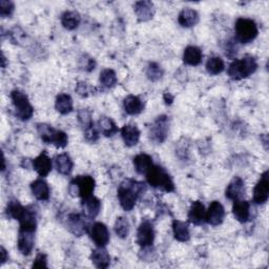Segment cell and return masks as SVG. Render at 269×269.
I'll use <instances>...</instances> for the list:
<instances>
[{"mask_svg": "<svg viewBox=\"0 0 269 269\" xmlns=\"http://www.w3.org/2000/svg\"><path fill=\"white\" fill-rule=\"evenodd\" d=\"M99 129L106 137H113L118 133V127L110 117H102L99 120Z\"/></svg>", "mask_w": 269, "mask_h": 269, "instance_id": "33", "label": "cell"}, {"mask_svg": "<svg viewBox=\"0 0 269 269\" xmlns=\"http://www.w3.org/2000/svg\"><path fill=\"white\" fill-rule=\"evenodd\" d=\"M163 98H164V101H165V103H167V105H172L173 101H174V96H172L171 93H165Z\"/></svg>", "mask_w": 269, "mask_h": 269, "instance_id": "47", "label": "cell"}, {"mask_svg": "<svg viewBox=\"0 0 269 269\" xmlns=\"http://www.w3.org/2000/svg\"><path fill=\"white\" fill-rule=\"evenodd\" d=\"M5 170H6V159L3 155V172H5Z\"/></svg>", "mask_w": 269, "mask_h": 269, "instance_id": "49", "label": "cell"}, {"mask_svg": "<svg viewBox=\"0 0 269 269\" xmlns=\"http://www.w3.org/2000/svg\"><path fill=\"white\" fill-rule=\"evenodd\" d=\"M244 193H245V183L243 179L240 177H235L231 181V183L227 185L226 191H225V196L227 199L235 201V200L241 199Z\"/></svg>", "mask_w": 269, "mask_h": 269, "instance_id": "14", "label": "cell"}, {"mask_svg": "<svg viewBox=\"0 0 269 269\" xmlns=\"http://www.w3.org/2000/svg\"><path fill=\"white\" fill-rule=\"evenodd\" d=\"M81 23V16L75 11H67L61 16V25L69 31L76 30Z\"/></svg>", "mask_w": 269, "mask_h": 269, "instance_id": "30", "label": "cell"}, {"mask_svg": "<svg viewBox=\"0 0 269 269\" xmlns=\"http://www.w3.org/2000/svg\"><path fill=\"white\" fill-rule=\"evenodd\" d=\"M0 254H2V264H5L8 261V253L5 250V247L0 248Z\"/></svg>", "mask_w": 269, "mask_h": 269, "instance_id": "48", "label": "cell"}, {"mask_svg": "<svg viewBox=\"0 0 269 269\" xmlns=\"http://www.w3.org/2000/svg\"><path fill=\"white\" fill-rule=\"evenodd\" d=\"M68 227L70 232L77 237H81L84 234L88 233L90 229L86 221V216L84 217L80 214H71L69 216Z\"/></svg>", "mask_w": 269, "mask_h": 269, "instance_id": "11", "label": "cell"}, {"mask_svg": "<svg viewBox=\"0 0 269 269\" xmlns=\"http://www.w3.org/2000/svg\"><path fill=\"white\" fill-rule=\"evenodd\" d=\"M148 182L153 188L164 191L167 193H172L175 191V184L171 176L167 173L164 169L158 165H155L146 175Z\"/></svg>", "mask_w": 269, "mask_h": 269, "instance_id": "3", "label": "cell"}, {"mask_svg": "<svg viewBox=\"0 0 269 269\" xmlns=\"http://www.w3.org/2000/svg\"><path fill=\"white\" fill-rule=\"evenodd\" d=\"M15 10L14 3L10 0H0V16L3 18L10 17Z\"/></svg>", "mask_w": 269, "mask_h": 269, "instance_id": "41", "label": "cell"}, {"mask_svg": "<svg viewBox=\"0 0 269 269\" xmlns=\"http://www.w3.org/2000/svg\"><path fill=\"white\" fill-rule=\"evenodd\" d=\"M31 190L34 197L39 201H48L50 199V188L43 179H37L32 182Z\"/></svg>", "mask_w": 269, "mask_h": 269, "instance_id": "24", "label": "cell"}, {"mask_svg": "<svg viewBox=\"0 0 269 269\" xmlns=\"http://www.w3.org/2000/svg\"><path fill=\"white\" fill-rule=\"evenodd\" d=\"M2 61H3V68L5 69L6 68V57L3 55V59H2Z\"/></svg>", "mask_w": 269, "mask_h": 269, "instance_id": "50", "label": "cell"}, {"mask_svg": "<svg viewBox=\"0 0 269 269\" xmlns=\"http://www.w3.org/2000/svg\"><path fill=\"white\" fill-rule=\"evenodd\" d=\"M85 137L87 139V141L91 142V143H95L96 141L99 140V132L98 130L95 128V126H93L87 130H85Z\"/></svg>", "mask_w": 269, "mask_h": 269, "instance_id": "44", "label": "cell"}, {"mask_svg": "<svg viewBox=\"0 0 269 269\" xmlns=\"http://www.w3.org/2000/svg\"><path fill=\"white\" fill-rule=\"evenodd\" d=\"M26 211H27V208H25V206L20 204L19 201L11 200L7 205L6 213H7L8 217H10L14 220L20 221L22 220V218L25 216Z\"/></svg>", "mask_w": 269, "mask_h": 269, "instance_id": "32", "label": "cell"}, {"mask_svg": "<svg viewBox=\"0 0 269 269\" xmlns=\"http://www.w3.org/2000/svg\"><path fill=\"white\" fill-rule=\"evenodd\" d=\"M32 167L40 177H47L52 171L53 164L47 152H43L36 159L32 161Z\"/></svg>", "mask_w": 269, "mask_h": 269, "instance_id": "13", "label": "cell"}, {"mask_svg": "<svg viewBox=\"0 0 269 269\" xmlns=\"http://www.w3.org/2000/svg\"><path fill=\"white\" fill-rule=\"evenodd\" d=\"M225 218V210L223 205L219 201H214L211 203L209 210L206 211L205 222L213 226H218L223 223Z\"/></svg>", "mask_w": 269, "mask_h": 269, "instance_id": "12", "label": "cell"}, {"mask_svg": "<svg viewBox=\"0 0 269 269\" xmlns=\"http://www.w3.org/2000/svg\"><path fill=\"white\" fill-rule=\"evenodd\" d=\"M51 143L54 144L57 149H65L69 143L68 135L65 132L56 130L53 137H52Z\"/></svg>", "mask_w": 269, "mask_h": 269, "instance_id": "38", "label": "cell"}, {"mask_svg": "<svg viewBox=\"0 0 269 269\" xmlns=\"http://www.w3.org/2000/svg\"><path fill=\"white\" fill-rule=\"evenodd\" d=\"M225 69L224 61L220 57H212L206 62V70L211 75H219Z\"/></svg>", "mask_w": 269, "mask_h": 269, "instance_id": "35", "label": "cell"}, {"mask_svg": "<svg viewBox=\"0 0 269 269\" xmlns=\"http://www.w3.org/2000/svg\"><path fill=\"white\" fill-rule=\"evenodd\" d=\"M237 50H238L237 46L234 45L233 41H230V43L227 44V48H226V53H225V54H226L227 57L233 58L234 55L237 54Z\"/></svg>", "mask_w": 269, "mask_h": 269, "instance_id": "46", "label": "cell"}, {"mask_svg": "<svg viewBox=\"0 0 269 269\" xmlns=\"http://www.w3.org/2000/svg\"><path fill=\"white\" fill-rule=\"evenodd\" d=\"M163 74H164V72L158 64L152 62V64L149 65L148 70H147V76L151 81L156 82V81L160 80L163 77Z\"/></svg>", "mask_w": 269, "mask_h": 269, "instance_id": "39", "label": "cell"}, {"mask_svg": "<svg viewBox=\"0 0 269 269\" xmlns=\"http://www.w3.org/2000/svg\"><path fill=\"white\" fill-rule=\"evenodd\" d=\"M37 131H38V134H39L41 140L46 143H48V144H51L52 137L56 131L52 126H50V124H47V123H39V124H37Z\"/></svg>", "mask_w": 269, "mask_h": 269, "instance_id": "37", "label": "cell"}, {"mask_svg": "<svg viewBox=\"0 0 269 269\" xmlns=\"http://www.w3.org/2000/svg\"><path fill=\"white\" fill-rule=\"evenodd\" d=\"M121 136L126 146L132 148L137 146L140 140V131L134 124H127L121 129Z\"/></svg>", "mask_w": 269, "mask_h": 269, "instance_id": "17", "label": "cell"}, {"mask_svg": "<svg viewBox=\"0 0 269 269\" xmlns=\"http://www.w3.org/2000/svg\"><path fill=\"white\" fill-rule=\"evenodd\" d=\"M233 214L240 223H246L251 217V204L245 200H235L233 206Z\"/></svg>", "mask_w": 269, "mask_h": 269, "instance_id": "15", "label": "cell"}, {"mask_svg": "<svg viewBox=\"0 0 269 269\" xmlns=\"http://www.w3.org/2000/svg\"><path fill=\"white\" fill-rule=\"evenodd\" d=\"M133 163H134V168H135L136 172L139 175H147L150 172V170L154 167L153 159L148 154L137 155L134 158Z\"/></svg>", "mask_w": 269, "mask_h": 269, "instance_id": "21", "label": "cell"}, {"mask_svg": "<svg viewBox=\"0 0 269 269\" xmlns=\"http://www.w3.org/2000/svg\"><path fill=\"white\" fill-rule=\"evenodd\" d=\"M20 223V229L19 231L22 232H32L35 233L36 227H37V220H36V212L34 210H31L30 208H27L25 216L19 221Z\"/></svg>", "mask_w": 269, "mask_h": 269, "instance_id": "28", "label": "cell"}, {"mask_svg": "<svg viewBox=\"0 0 269 269\" xmlns=\"http://www.w3.org/2000/svg\"><path fill=\"white\" fill-rule=\"evenodd\" d=\"M206 211L201 201H195L189 212V221L194 225H202L205 222Z\"/></svg>", "mask_w": 269, "mask_h": 269, "instance_id": "18", "label": "cell"}, {"mask_svg": "<svg viewBox=\"0 0 269 269\" xmlns=\"http://www.w3.org/2000/svg\"><path fill=\"white\" fill-rule=\"evenodd\" d=\"M147 190V184L144 182L133 179L124 180L118 188V199L121 208L126 212H131L135 208L137 200Z\"/></svg>", "mask_w": 269, "mask_h": 269, "instance_id": "1", "label": "cell"}, {"mask_svg": "<svg viewBox=\"0 0 269 269\" xmlns=\"http://www.w3.org/2000/svg\"><path fill=\"white\" fill-rule=\"evenodd\" d=\"M78 120L84 130L91 128L94 124L92 119V113L87 109H82L78 112Z\"/></svg>", "mask_w": 269, "mask_h": 269, "instance_id": "40", "label": "cell"}, {"mask_svg": "<svg viewBox=\"0 0 269 269\" xmlns=\"http://www.w3.org/2000/svg\"><path fill=\"white\" fill-rule=\"evenodd\" d=\"M173 232L175 239L179 242H188L191 239V233L188 223L175 220L173 222Z\"/></svg>", "mask_w": 269, "mask_h": 269, "instance_id": "31", "label": "cell"}, {"mask_svg": "<svg viewBox=\"0 0 269 269\" xmlns=\"http://www.w3.org/2000/svg\"><path fill=\"white\" fill-rule=\"evenodd\" d=\"M55 165L57 172L61 175L68 176L73 172L74 163L68 154H60L55 158Z\"/></svg>", "mask_w": 269, "mask_h": 269, "instance_id": "27", "label": "cell"}, {"mask_svg": "<svg viewBox=\"0 0 269 269\" xmlns=\"http://www.w3.org/2000/svg\"><path fill=\"white\" fill-rule=\"evenodd\" d=\"M94 88H92L87 82H79L76 87V92L81 97H89L93 94Z\"/></svg>", "mask_w": 269, "mask_h": 269, "instance_id": "42", "label": "cell"}, {"mask_svg": "<svg viewBox=\"0 0 269 269\" xmlns=\"http://www.w3.org/2000/svg\"><path fill=\"white\" fill-rule=\"evenodd\" d=\"M11 99L15 108V114L22 121H28L33 117L34 108L32 107L29 97L22 91L14 90L11 92Z\"/></svg>", "mask_w": 269, "mask_h": 269, "instance_id": "6", "label": "cell"}, {"mask_svg": "<svg viewBox=\"0 0 269 269\" xmlns=\"http://www.w3.org/2000/svg\"><path fill=\"white\" fill-rule=\"evenodd\" d=\"M269 197V173L266 171L254 190V202L256 204H265Z\"/></svg>", "mask_w": 269, "mask_h": 269, "instance_id": "10", "label": "cell"}, {"mask_svg": "<svg viewBox=\"0 0 269 269\" xmlns=\"http://www.w3.org/2000/svg\"><path fill=\"white\" fill-rule=\"evenodd\" d=\"M170 130V119L168 116H159L150 131V138L155 143L161 144L168 138Z\"/></svg>", "mask_w": 269, "mask_h": 269, "instance_id": "7", "label": "cell"}, {"mask_svg": "<svg viewBox=\"0 0 269 269\" xmlns=\"http://www.w3.org/2000/svg\"><path fill=\"white\" fill-rule=\"evenodd\" d=\"M123 108L127 114L135 116L142 113L144 109V105L139 97L134 95H129L123 101Z\"/></svg>", "mask_w": 269, "mask_h": 269, "instance_id": "25", "label": "cell"}, {"mask_svg": "<svg viewBox=\"0 0 269 269\" xmlns=\"http://www.w3.org/2000/svg\"><path fill=\"white\" fill-rule=\"evenodd\" d=\"M96 182L91 176H78L74 178L69 185V193L72 197L89 198L93 195Z\"/></svg>", "mask_w": 269, "mask_h": 269, "instance_id": "5", "label": "cell"}, {"mask_svg": "<svg viewBox=\"0 0 269 269\" xmlns=\"http://www.w3.org/2000/svg\"><path fill=\"white\" fill-rule=\"evenodd\" d=\"M33 268H48V258L47 255L40 253L37 255L34 263H33Z\"/></svg>", "mask_w": 269, "mask_h": 269, "instance_id": "45", "label": "cell"}, {"mask_svg": "<svg viewBox=\"0 0 269 269\" xmlns=\"http://www.w3.org/2000/svg\"><path fill=\"white\" fill-rule=\"evenodd\" d=\"M91 260L97 268L105 269L110 266L111 257L105 247H98L92 252Z\"/></svg>", "mask_w": 269, "mask_h": 269, "instance_id": "22", "label": "cell"}, {"mask_svg": "<svg viewBox=\"0 0 269 269\" xmlns=\"http://www.w3.org/2000/svg\"><path fill=\"white\" fill-rule=\"evenodd\" d=\"M17 246L19 252L24 256H29L34 248V233L19 231Z\"/></svg>", "mask_w": 269, "mask_h": 269, "instance_id": "16", "label": "cell"}, {"mask_svg": "<svg viewBox=\"0 0 269 269\" xmlns=\"http://www.w3.org/2000/svg\"><path fill=\"white\" fill-rule=\"evenodd\" d=\"M114 227H115V233L119 238L121 239L128 238L130 234V223L128 219H126L124 217L117 218Z\"/></svg>", "mask_w": 269, "mask_h": 269, "instance_id": "36", "label": "cell"}, {"mask_svg": "<svg viewBox=\"0 0 269 269\" xmlns=\"http://www.w3.org/2000/svg\"><path fill=\"white\" fill-rule=\"evenodd\" d=\"M82 209L89 219H95L101 211V201L93 195L89 198L82 199Z\"/></svg>", "mask_w": 269, "mask_h": 269, "instance_id": "19", "label": "cell"}, {"mask_svg": "<svg viewBox=\"0 0 269 269\" xmlns=\"http://www.w3.org/2000/svg\"><path fill=\"white\" fill-rule=\"evenodd\" d=\"M88 233L98 247H106L110 242V232L107 225L101 222H96L91 225Z\"/></svg>", "mask_w": 269, "mask_h": 269, "instance_id": "8", "label": "cell"}, {"mask_svg": "<svg viewBox=\"0 0 269 269\" xmlns=\"http://www.w3.org/2000/svg\"><path fill=\"white\" fill-rule=\"evenodd\" d=\"M73 99L68 94H59L55 101V109L61 115H68L73 111Z\"/></svg>", "mask_w": 269, "mask_h": 269, "instance_id": "29", "label": "cell"}, {"mask_svg": "<svg viewBox=\"0 0 269 269\" xmlns=\"http://www.w3.org/2000/svg\"><path fill=\"white\" fill-rule=\"evenodd\" d=\"M100 84L108 89H111L116 86L117 84V75L116 73L111 69H106L100 73Z\"/></svg>", "mask_w": 269, "mask_h": 269, "instance_id": "34", "label": "cell"}, {"mask_svg": "<svg viewBox=\"0 0 269 269\" xmlns=\"http://www.w3.org/2000/svg\"><path fill=\"white\" fill-rule=\"evenodd\" d=\"M155 240L154 226L150 221H143L137 231V243L143 247H150Z\"/></svg>", "mask_w": 269, "mask_h": 269, "instance_id": "9", "label": "cell"}, {"mask_svg": "<svg viewBox=\"0 0 269 269\" xmlns=\"http://www.w3.org/2000/svg\"><path fill=\"white\" fill-rule=\"evenodd\" d=\"M202 50L198 47L195 46H190L184 50L183 53V61L185 65H189V66H199L202 61Z\"/></svg>", "mask_w": 269, "mask_h": 269, "instance_id": "26", "label": "cell"}, {"mask_svg": "<svg viewBox=\"0 0 269 269\" xmlns=\"http://www.w3.org/2000/svg\"><path fill=\"white\" fill-rule=\"evenodd\" d=\"M199 14L193 9H184L178 16V23L183 28H192L199 23Z\"/></svg>", "mask_w": 269, "mask_h": 269, "instance_id": "23", "label": "cell"}, {"mask_svg": "<svg viewBox=\"0 0 269 269\" xmlns=\"http://www.w3.org/2000/svg\"><path fill=\"white\" fill-rule=\"evenodd\" d=\"M80 67L82 70L87 72H92L96 67V61L94 60V58L85 55V57L80 59Z\"/></svg>", "mask_w": 269, "mask_h": 269, "instance_id": "43", "label": "cell"}, {"mask_svg": "<svg viewBox=\"0 0 269 269\" xmlns=\"http://www.w3.org/2000/svg\"><path fill=\"white\" fill-rule=\"evenodd\" d=\"M235 32L236 40L241 44L252 43L259 34L257 24L250 18H239L236 22Z\"/></svg>", "mask_w": 269, "mask_h": 269, "instance_id": "4", "label": "cell"}, {"mask_svg": "<svg viewBox=\"0 0 269 269\" xmlns=\"http://www.w3.org/2000/svg\"><path fill=\"white\" fill-rule=\"evenodd\" d=\"M134 10L140 22H149L154 17L155 9L151 2H138L135 4Z\"/></svg>", "mask_w": 269, "mask_h": 269, "instance_id": "20", "label": "cell"}, {"mask_svg": "<svg viewBox=\"0 0 269 269\" xmlns=\"http://www.w3.org/2000/svg\"><path fill=\"white\" fill-rule=\"evenodd\" d=\"M258 69V64L255 57L245 56L240 60H235L229 67L227 73L233 80H242L253 75Z\"/></svg>", "mask_w": 269, "mask_h": 269, "instance_id": "2", "label": "cell"}]
</instances>
